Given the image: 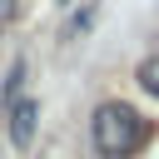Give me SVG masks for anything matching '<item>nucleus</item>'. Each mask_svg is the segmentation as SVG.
I'll use <instances>...</instances> for the list:
<instances>
[{
    "mask_svg": "<svg viewBox=\"0 0 159 159\" xmlns=\"http://www.w3.org/2000/svg\"><path fill=\"white\" fill-rule=\"evenodd\" d=\"M154 139V119H144L134 104L124 99H104L89 114V144L99 159H134L144 144Z\"/></svg>",
    "mask_w": 159,
    "mask_h": 159,
    "instance_id": "nucleus-1",
    "label": "nucleus"
},
{
    "mask_svg": "<svg viewBox=\"0 0 159 159\" xmlns=\"http://www.w3.org/2000/svg\"><path fill=\"white\" fill-rule=\"evenodd\" d=\"M35 99H20V104H10V144L15 149H30L35 144Z\"/></svg>",
    "mask_w": 159,
    "mask_h": 159,
    "instance_id": "nucleus-2",
    "label": "nucleus"
},
{
    "mask_svg": "<svg viewBox=\"0 0 159 159\" xmlns=\"http://www.w3.org/2000/svg\"><path fill=\"white\" fill-rule=\"evenodd\" d=\"M134 80H139V89H144V94H154V99H159V55H149V60H139V70H134Z\"/></svg>",
    "mask_w": 159,
    "mask_h": 159,
    "instance_id": "nucleus-3",
    "label": "nucleus"
},
{
    "mask_svg": "<svg viewBox=\"0 0 159 159\" xmlns=\"http://www.w3.org/2000/svg\"><path fill=\"white\" fill-rule=\"evenodd\" d=\"M20 80H25V55L10 65V75H5V109L15 104V94H20Z\"/></svg>",
    "mask_w": 159,
    "mask_h": 159,
    "instance_id": "nucleus-4",
    "label": "nucleus"
},
{
    "mask_svg": "<svg viewBox=\"0 0 159 159\" xmlns=\"http://www.w3.org/2000/svg\"><path fill=\"white\" fill-rule=\"evenodd\" d=\"M60 5H70V0H60Z\"/></svg>",
    "mask_w": 159,
    "mask_h": 159,
    "instance_id": "nucleus-5",
    "label": "nucleus"
}]
</instances>
